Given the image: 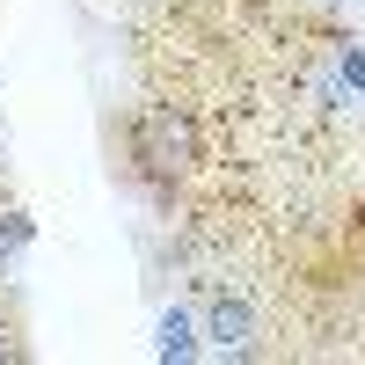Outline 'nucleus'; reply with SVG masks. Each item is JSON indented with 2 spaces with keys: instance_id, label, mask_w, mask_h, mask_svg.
<instances>
[{
  "instance_id": "obj_1",
  "label": "nucleus",
  "mask_w": 365,
  "mask_h": 365,
  "mask_svg": "<svg viewBox=\"0 0 365 365\" xmlns=\"http://www.w3.org/2000/svg\"><path fill=\"white\" fill-rule=\"evenodd\" d=\"M125 146H132V168L154 190H175L205 161V125L190 117V103H139L125 125Z\"/></svg>"
},
{
  "instance_id": "obj_2",
  "label": "nucleus",
  "mask_w": 365,
  "mask_h": 365,
  "mask_svg": "<svg viewBox=\"0 0 365 365\" xmlns=\"http://www.w3.org/2000/svg\"><path fill=\"white\" fill-rule=\"evenodd\" d=\"M197 329H205V351H220V358H249L256 351V299L241 292V285H205L197 299Z\"/></svg>"
},
{
  "instance_id": "obj_3",
  "label": "nucleus",
  "mask_w": 365,
  "mask_h": 365,
  "mask_svg": "<svg viewBox=\"0 0 365 365\" xmlns=\"http://www.w3.org/2000/svg\"><path fill=\"white\" fill-rule=\"evenodd\" d=\"M154 358H205V329H197V307H182V299H175V307H161L154 314Z\"/></svg>"
},
{
  "instance_id": "obj_4",
  "label": "nucleus",
  "mask_w": 365,
  "mask_h": 365,
  "mask_svg": "<svg viewBox=\"0 0 365 365\" xmlns=\"http://www.w3.org/2000/svg\"><path fill=\"white\" fill-rule=\"evenodd\" d=\"M322 66L351 88V103H365V44H358V37H329V58H322Z\"/></svg>"
},
{
  "instance_id": "obj_5",
  "label": "nucleus",
  "mask_w": 365,
  "mask_h": 365,
  "mask_svg": "<svg viewBox=\"0 0 365 365\" xmlns=\"http://www.w3.org/2000/svg\"><path fill=\"white\" fill-rule=\"evenodd\" d=\"M29 358V344H22V329L8 322V314H0V365H22Z\"/></svg>"
},
{
  "instance_id": "obj_6",
  "label": "nucleus",
  "mask_w": 365,
  "mask_h": 365,
  "mask_svg": "<svg viewBox=\"0 0 365 365\" xmlns=\"http://www.w3.org/2000/svg\"><path fill=\"white\" fill-rule=\"evenodd\" d=\"M0 175H8V117H0Z\"/></svg>"
},
{
  "instance_id": "obj_7",
  "label": "nucleus",
  "mask_w": 365,
  "mask_h": 365,
  "mask_svg": "<svg viewBox=\"0 0 365 365\" xmlns=\"http://www.w3.org/2000/svg\"><path fill=\"white\" fill-rule=\"evenodd\" d=\"M314 8H351V0H314Z\"/></svg>"
},
{
  "instance_id": "obj_8",
  "label": "nucleus",
  "mask_w": 365,
  "mask_h": 365,
  "mask_svg": "<svg viewBox=\"0 0 365 365\" xmlns=\"http://www.w3.org/2000/svg\"><path fill=\"white\" fill-rule=\"evenodd\" d=\"M358 227H365V205H358Z\"/></svg>"
}]
</instances>
